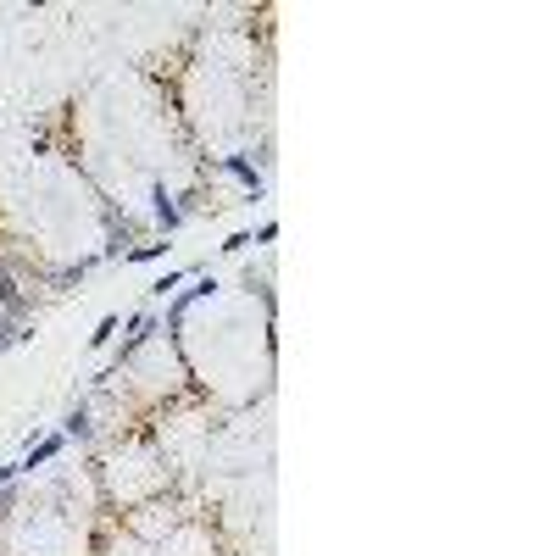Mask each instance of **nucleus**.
Wrapping results in <instances>:
<instances>
[{"label": "nucleus", "instance_id": "f257e3e1", "mask_svg": "<svg viewBox=\"0 0 556 556\" xmlns=\"http://www.w3.org/2000/svg\"><path fill=\"white\" fill-rule=\"evenodd\" d=\"M56 451H62V440H45V445H34V451H28V462H23V467H39V462H51V456H56Z\"/></svg>", "mask_w": 556, "mask_h": 556}]
</instances>
